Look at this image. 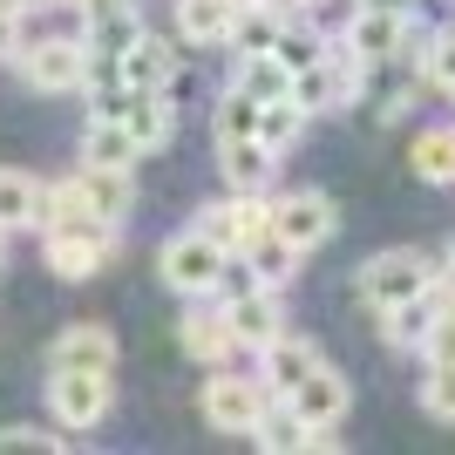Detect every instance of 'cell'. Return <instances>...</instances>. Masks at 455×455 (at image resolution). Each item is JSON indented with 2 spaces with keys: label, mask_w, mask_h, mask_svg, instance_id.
Returning <instances> with one entry per match:
<instances>
[{
  "label": "cell",
  "mask_w": 455,
  "mask_h": 455,
  "mask_svg": "<svg viewBox=\"0 0 455 455\" xmlns=\"http://www.w3.org/2000/svg\"><path fill=\"white\" fill-rule=\"evenodd\" d=\"M41 245H48V272L55 279H95L116 259V225L109 218H55Z\"/></svg>",
  "instance_id": "6da1fadb"
},
{
  "label": "cell",
  "mask_w": 455,
  "mask_h": 455,
  "mask_svg": "<svg viewBox=\"0 0 455 455\" xmlns=\"http://www.w3.org/2000/svg\"><path fill=\"white\" fill-rule=\"evenodd\" d=\"M225 259H231V251L218 245L204 225H190V231H177L171 245L156 251V272H164V285H171V292L204 299V292H218V279H225Z\"/></svg>",
  "instance_id": "7a4b0ae2"
},
{
  "label": "cell",
  "mask_w": 455,
  "mask_h": 455,
  "mask_svg": "<svg viewBox=\"0 0 455 455\" xmlns=\"http://www.w3.org/2000/svg\"><path fill=\"white\" fill-rule=\"evenodd\" d=\"M415 292H435V259H428V251L401 245V251H374L361 266V299L374 306V313L415 299Z\"/></svg>",
  "instance_id": "3957f363"
},
{
  "label": "cell",
  "mask_w": 455,
  "mask_h": 455,
  "mask_svg": "<svg viewBox=\"0 0 455 455\" xmlns=\"http://www.w3.org/2000/svg\"><path fill=\"white\" fill-rule=\"evenodd\" d=\"M272 387H266V374H218V380H204V421L218 428V435H251L259 421H266V408H272Z\"/></svg>",
  "instance_id": "277c9868"
},
{
  "label": "cell",
  "mask_w": 455,
  "mask_h": 455,
  "mask_svg": "<svg viewBox=\"0 0 455 455\" xmlns=\"http://www.w3.org/2000/svg\"><path fill=\"white\" fill-rule=\"evenodd\" d=\"M20 76L28 89L41 95H68V89H89V41H68V35H48V41H28L20 48Z\"/></svg>",
  "instance_id": "5b68a950"
},
{
  "label": "cell",
  "mask_w": 455,
  "mask_h": 455,
  "mask_svg": "<svg viewBox=\"0 0 455 455\" xmlns=\"http://www.w3.org/2000/svg\"><path fill=\"white\" fill-rule=\"evenodd\" d=\"M333 225H340V211H333V197L326 190H285V197H272V231H279L285 245H326L333 238Z\"/></svg>",
  "instance_id": "8992f818"
},
{
  "label": "cell",
  "mask_w": 455,
  "mask_h": 455,
  "mask_svg": "<svg viewBox=\"0 0 455 455\" xmlns=\"http://www.w3.org/2000/svg\"><path fill=\"white\" fill-rule=\"evenodd\" d=\"M197 225H204L225 251H245L259 231H272V204L259 197V190H231V197H218V204L197 211Z\"/></svg>",
  "instance_id": "52a82bcc"
},
{
  "label": "cell",
  "mask_w": 455,
  "mask_h": 455,
  "mask_svg": "<svg viewBox=\"0 0 455 455\" xmlns=\"http://www.w3.org/2000/svg\"><path fill=\"white\" fill-rule=\"evenodd\" d=\"M109 374H76V367H55L48 380V408H55L61 428H95V421L109 415Z\"/></svg>",
  "instance_id": "ba28073f"
},
{
  "label": "cell",
  "mask_w": 455,
  "mask_h": 455,
  "mask_svg": "<svg viewBox=\"0 0 455 455\" xmlns=\"http://www.w3.org/2000/svg\"><path fill=\"white\" fill-rule=\"evenodd\" d=\"M442 313H449V292H442V285H435V292H415V299H401V306L380 313V340L401 347V354H428Z\"/></svg>",
  "instance_id": "9c48e42d"
},
{
  "label": "cell",
  "mask_w": 455,
  "mask_h": 455,
  "mask_svg": "<svg viewBox=\"0 0 455 455\" xmlns=\"http://www.w3.org/2000/svg\"><path fill=\"white\" fill-rule=\"evenodd\" d=\"M347 48H354L367 68L401 61V48H408V14H395V7H361V14L347 20Z\"/></svg>",
  "instance_id": "30bf717a"
},
{
  "label": "cell",
  "mask_w": 455,
  "mask_h": 455,
  "mask_svg": "<svg viewBox=\"0 0 455 455\" xmlns=\"http://www.w3.org/2000/svg\"><path fill=\"white\" fill-rule=\"evenodd\" d=\"M285 401H292V415H299L306 428H340L347 401H354V387H347L340 367H313V374H306Z\"/></svg>",
  "instance_id": "8fae6325"
},
{
  "label": "cell",
  "mask_w": 455,
  "mask_h": 455,
  "mask_svg": "<svg viewBox=\"0 0 455 455\" xmlns=\"http://www.w3.org/2000/svg\"><path fill=\"white\" fill-rule=\"evenodd\" d=\"M225 320H231V333H238V347H272L285 333V306H279V285H259V292H245V299H231L225 306Z\"/></svg>",
  "instance_id": "7c38bea8"
},
{
  "label": "cell",
  "mask_w": 455,
  "mask_h": 455,
  "mask_svg": "<svg viewBox=\"0 0 455 455\" xmlns=\"http://www.w3.org/2000/svg\"><path fill=\"white\" fill-rule=\"evenodd\" d=\"M48 367H76V374H109L116 367V340H109V326H61L55 347H48Z\"/></svg>",
  "instance_id": "4fadbf2b"
},
{
  "label": "cell",
  "mask_w": 455,
  "mask_h": 455,
  "mask_svg": "<svg viewBox=\"0 0 455 455\" xmlns=\"http://www.w3.org/2000/svg\"><path fill=\"white\" fill-rule=\"evenodd\" d=\"M313 367H326V354H320L313 340H299V333H279L272 347H259V374H266L272 395H292Z\"/></svg>",
  "instance_id": "5bb4252c"
},
{
  "label": "cell",
  "mask_w": 455,
  "mask_h": 455,
  "mask_svg": "<svg viewBox=\"0 0 455 455\" xmlns=\"http://www.w3.org/2000/svg\"><path fill=\"white\" fill-rule=\"evenodd\" d=\"M89 7V48L95 55H130L136 41H143V20H136V7L130 0H82Z\"/></svg>",
  "instance_id": "9a60e30c"
},
{
  "label": "cell",
  "mask_w": 455,
  "mask_h": 455,
  "mask_svg": "<svg viewBox=\"0 0 455 455\" xmlns=\"http://www.w3.org/2000/svg\"><path fill=\"white\" fill-rule=\"evenodd\" d=\"M48 225V184L28 171H0V231Z\"/></svg>",
  "instance_id": "2e32d148"
},
{
  "label": "cell",
  "mask_w": 455,
  "mask_h": 455,
  "mask_svg": "<svg viewBox=\"0 0 455 455\" xmlns=\"http://www.w3.org/2000/svg\"><path fill=\"white\" fill-rule=\"evenodd\" d=\"M231 20H238V0H177V35H184L190 48L231 41Z\"/></svg>",
  "instance_id": "e0dca14e"
},
{
  "label": "cell",
  "mask_w": 455,
  "mask_h": 455,
  "mask_svg": "<svg viewBox=\"0 0 455 455\" xmlns=\"http://www.w3.org/2000/svg\"><path fill=\"white\" fill-rule=\"evenodd\" d=\"M177 347H184L190 361H225L231 347H238V333H231V320L225 313H184V326H177Z\"/></svg>",
  "instance_id": "ac0fdd59"
},
{
  "label": "cell",
  "mask_w": 455,
  "mask_h": 455,
  "mask_svg": "<svg viewBox=\"0 0 455 455\" xmlns=\"http://www.w3.org/2000/svg\"><path fill=\"white\" fill-rule=\"evenodd\" d=\"M136 136H130V123H116V116H95L89 130H82V164H109V171H130L136 164Z\"/></svg>",
  "instance_id": "d6986e66"
},
{
  "label": "cell",
  "mask_w": 455,
  "mask_h": 455,
  "mask_svg": "<svg viewBox=\"0 0 455 455\" xmlns=\"http://www.w3.org/2000/svg\"><path fill=\"white\" fill-rule=\"evenodd\" d=\"M123 82H130V89H171L177 82V48L156 41V35H143L130 55H123Z\"/></svg>",
  "instance_id": "ffe728a7"
},
{
  "label": "cell",
  "mask_w": 455,
  "mask_h": 455,
  "mask_svg": "<svg viewBox=\"0 0 455 455\" xmlns=\"http://www.w3.org/2000/svg\"><path fill=\"white\" fill-rule=\"evenodd\" d=\"M272 143L266 136H245V143H218V164H225V184L231 190H259L272 177Z\"/></svg>",
  "instance_id": "44dd1931"
},
{
  "label": "cell",
  "mask_w": 455,
  "mask_h": 455,
  "mask_svg": "<svg viewBox=\"0 0 455 455\" xmlns=\"http://www.w3.org/2000/svg\"><path fill=\"white\" fill-rule=\"evenodd\" d=\"M231 89L259 95V102H279V95H292V68H285L272 48H259V55H238V76H231Z\"/></svg>",
  "instance_id": "7402d4cb"
},
{
  "label": "cell",
  "mask_w": 455,
  "mask_h": 455,
  "mask_svg": "<svg viewBox=\"0 0 455 455\" xmlns=\"http://www.w3.org/2000/svg\"><path fill=\"white\" fill-rule=\"evenodd\" d=\"M326 48H333V41L320 35V28H313V20L299 14V7H292V14H285V28H279V41H272V55L285 61V68H292V76H299V68H313V61L326 55Z\"/></svg>",
  "instance_id": "603a6c76"
},
{
  "label": "cell",
  "mask_w": 455,
  "mask_h": 455,
  "mask_svg": "<svg viewBox=\"0 0 455 455\" xmlns=\"http://www.w3.org/2000/svg\"><path fill=\"white\" fill-rule=\"evenodd\" d=\"M130 136H136V150H164L171 143V130H177V116L164 109V89H136V102H130Z\"/></svg>",
  "instance_id": "cb8c5ba5"
},
{
  "label": "cell",
  "mask_w": 455,
  "mask_h": 455,
  "mask_svg": "<svg viewBox=\"0 0 455 455\" xmlns=\"http://www.w3.org/2000/svg\"><path fill=\"white\" fill-rule=\"evenodd\" d=\"M259 116H266V102H259V95L225 89L218 116H211V143H245V136H259Z\"/></svg>",
  "instance_id": "d4e9b609"
},
{
  "label": "cell",
  "mask_w": 455,
  "mask_h": 455,
  "mask_svg": "<svg viewBox=\"0 0 455 455\" xmlns=\"http://www.w3.org/2000/svg\"><path fill=\"white\" fill-rule=\"evenodd\" d=\"M82 190H89V204L109 218V225H123V211H130V171H109V164H82Z\"/></svg>",
  "instance_id": "484cf974"
},
{
  "label": "cell",
  "mask_w": 455,
  "mask_h": 455,
  "mask_svg": "<svg viewBox=\"0 0 455 455\" xmlns=\"http://www.w3.org/2000/svg\"><path fill=\"white\" fill-rule=\"evenodd\" d=\"M408 164H415L421 184H455V130H421Z\"/></svg>",
  "instance_id": "4316f807"
},
{
  "label": "cell",
  "mask_w": 455,
  "mask_h": 455,
  "mask_svg": "<svg viewBox=\"0 0 455 455\" xmlns=\"http://www.w3.org/2000/svg\"><path fill=\"white\" fill-rule=\"evenodd\" d=\"M245 259L259 266V279H266V285H285V279H292V266H299V245H285L279 231H259V238L245 245Z\"/></svg>",
  "instance_id": "83f0119b"
},
{
  "label": "cell",
  "mask_w": 455,
  "mask_h": 455,
  "mask_svg": "<svg viewBox=\"0 0 455 455\" xmlns=\"http://www.w3.org/2000/svg\"><path fill=\"white\" fill-rule=\"evenodd\" d=\"M259 136H266L272 150H292L306 136V109L292 102V95H279V102H266V116H259Z\"/></svg>",
  "instance_id": "f1b7e54d"
},
{
  "label": "cell",
  "mask_w": 455,
  "mask_h": 455,
  "mask_svg": "<svg viewBox=\"0 0 455 455\" xmlns=\"http://www.w3.org/2000/svg\"><path fill=\"white\" fill-rule=\"evenodd\" d=\"M421 408L435 421H455V361H428V380H421Z\"/></svg>",
  "instance_id": "f546056e"
},
{
  "label": "cell",
  "mask_w": 455,
  "mask_h": 455,
  "mask_svg": "<svg viewBox=\"0 0 455 455\" xmlns=\"http://www.w3.org/2000/svg\"><path fill=\"white\" fill-rule=\"evenodd\" d=\"M421 76L435 82V89L455 95V35H428V55H421Z\"/></svg>",
  "instance_id": "4dcf8cb0"
},
{
  "label": "cell",
  "mask_w": 455,
  "mask_h": 455,
  "mask_svg": "<svg viewBox=\"0 0 455 455\" xmlns=\"http://www.w3.org/2000/svg\"><path fill=\"white\" fill-rule=\"evenodd\" d=\"M0 449H41V455H61L68 442L48 435V428H0Z\"/></svg>",
  "instance_id": "1f68e13d"
},
{
  "label": "cell",
  "mask_w": 455,
  "mask_h": 455,
  "mask_svg": "<svg viewBox=\"0 0 455 455\" xmlns=\"http://www.w3.org/2000/svg\"><path fill=\"white\" fill-rule=\"evenodd\" d=\"M7 55H20V7L0 0V61H7Z\"/></svg>",
  "instance_id": "d6a6232c"
},
{
  "label": "cell",
  "mask_w": 455,
  "mask_h": 455,
  "mask_svg": "<svg viewBox=\"0 0 455 455\" xmlns=\"http://www.w3.org/2000/svg\"><path fill=\"white\" fill-rule=\"evenodd\" d=\"M361 7H395V14H408V7H415V0H361Z\"/></svg>",
  "instance_id": "836d02e7"
},
{
  "label": "cell",
  "mask_w": 455,
  "mask_h": 455,
  "mask_svg": "<svg viewBox=\"0 0 455 455\" xmlns=\"http://www.w3.org/2000/svg\"><path fill=\"white\" fill-rule=\"evenodd\" d=\"M7 7H20V14H35V7H55V0H7Z\"/></svg>",
  "instance_id": "e575fe53"
},
{
  "label": "cell",
  "mask_w": 455,
  "mask_h": 455,
  "mask_svg": "<svg viewBox=\"0 0 455 455\" xmlns=\"http://www.w3.org/2000/svg\"><path fill=\"white\" fill-rule=\"evenodd\" d=\"M285 7H299V14H313V7H320V0H285Z\"/></svg>",
  "instance_id": "d590c367"
},
{
  "label": "cell",
  "mask_w": 455,
  "mask_h": 455,
  "mask_svg": "<svg viewBox=\"0 0 455 455\" xmlns=\"http://www.w3.org/2000/svg\"><path fill=\"white\" fill-rule=\"evenodd\" d=\"M238 7H266V0H238Z\"/></svg>",
  "instance_id": "8d00e7d4"
},
{
  "label": "cell",
  "mask_w": 455,
  "mask_h": 455,
  "mask_svg": "<svg viewBox=\"0 0 455 455\" xmlns=\"http://www.w3.org/2000/svg\"><path fill=\"white\" fill-rule=\"evenodd\" d=\"M449 272H455V259H449Z\"/></svg>",
  "instance_id": "74e56055"
}]
</instances>
